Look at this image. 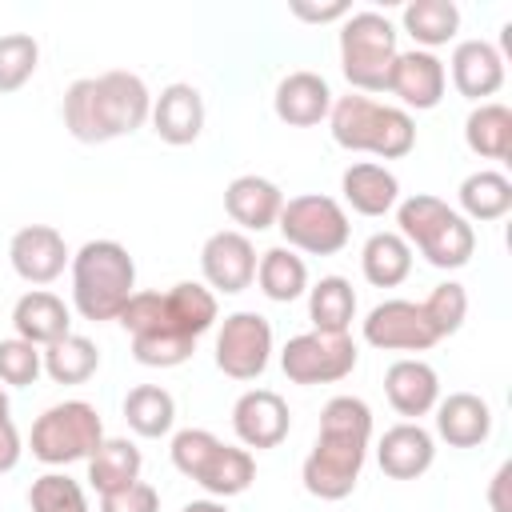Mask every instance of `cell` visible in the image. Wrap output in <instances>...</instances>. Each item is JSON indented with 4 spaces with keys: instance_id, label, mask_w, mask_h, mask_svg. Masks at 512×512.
<instances>
[{
    "instance_id": "20",
    "label": "cell",
    "mask_w": 512,
    "mask_h": 512,
    "mask_svg": "<svg viewBox=\"0 0 512 512\" xmlns=\"http://www.w3.org/2000/svg\"><path fill=\"white\" fill-rule=\"evenodd\" d=\"M384 396H388V404H392L404 420H420V416H428V412L436 408V400H440V376H436V368H432L428 360H420V356H400V360H392L388 372H384Z\"/></svg>"
},
{
    "instance_id": "17",
    "label": "cell",
    "mask_w": 512,
    "mask_h": 512,
    "mask_svg": "<svg viewBox=\"0 0 512 512\" xmlns=\"http://www.w3.org/2000/svg\"><path fill=\"white\" fill-rule=\"evenodd\" d=\"M432 460H436V436L420 420H400L384 428L376 444V464L388 480H416L432 468Z\"/></svg>"
},
{
    "instance_id": "11",
    "label": "cell",
    "mask_w": 512,
    "mask_h": 512,
    "mask_svg": "<svg viewBox=\"0 0 512 512\" xmlns=\"http://www.w3.org/2000/svg\"><path fill=\"white\" fill-rule=\"evenodd\" d=\"M272 360V324L260 312H232L216 332V368L228 380H260Z\"/></svg>"
},
{
    "instance_id": "39",
    "label": "cell",
    "mask_w": 512,
    "mask_h": 512,
    "mask_svg": "<svg viewBox=\"0 0 512 512\" xmlns=\"http://www.w3.org/2000/svg\"><path fill=\"white\" fill-rule=\"evenodd\" d=\"M44 372V352L20 336L0 340V384L8 388H28Z\"/></svg>"
},
{
    "instance_id": "44",
    "label": "cell",
    "mask_w": 512,
    "mask_h": 512,
    "mask_svg": "<svg viewBox=\"0 0 512 512\" xmlns=\"http://www.w3.org/2000/svg\"><path fill=\"white\" fill-rule=\"evenodd\" d=\"M508 484H512V464L504 460L496 468V476L488 480V508L492 512H512V500H508Z\"/></svg>"
},
{
    "instance_id": "15",
    "label": "cell",
    "mask_w": 512,
    "mask_h": 512,
    "mask_svg": "<svg viewBox=\"0 0 512 512\" xmlns=\"http://www.w3.org/2000/svg\"><path fill=\"white\" fill-rule=\"evenodd\" d=\"M232 432L244 448H276L284 444V436L292 432V412L288 400L272 388H248L236 404H232Z\"/></svg>"
},
{
    "instance_id": "38",
    "label": "cell",
    "mask_w": 512,
    "mask_h": 512,
    "mask_svg": "<svg viewBox=\"0 0 512 512\" xmlns=\"http://www.w3.org/2000/svg\"><path fill=\"white\" fill-rule=\"evenodd\" d=\"M420 308H424L432 332L444 340V336H456V332L464 328V320H468V292H464V284L444 280V284H436V288L420 300Z\"/></svg>"
},
{
    "instance_id": "30",
    "label": "cell",
    "mask_w": 512,
    "mask_h": 512,
    "mask_svg": "<svg viewBox=\"0 0 512 512\" xmlns=\"http://www.w3.org/2000/svg\"><path fill=\"white\" fill-rule=\"evenodd\" d=\"M464 144L484 160L512 156V108L500 100H484L464 120Z\"/></svg>"
},
{
    "instance_id": "46",
    "label": "cell",
    "mask_w": 512,
    "mask_h": 512,
    "mask_svg": "<svg viewBox=\"0 0 512 512\" xmlns=\"http://www.w3.org/2000/svg\"><path fill=\"white\" fill-rule=\"evenodd\" d=\"M0 420H8V392H4V384H0Z\"/></svg>"
},
{
    "instance_id": "23",
    "label": "cell",
    "mask_w": 512,
    "mask_h": 512,
    "mask_svg": "<svg viewBox=\"0 0 512 512\" xmlns=\"http://www.w3.org/2000/svg\"><path fill=\"white\" fill-rule=\"evenodd\" d=\"M436 436L448 448H480L492 436V408L476 392H448L436 400Z\"/></svg>"
},
{
    "instance_id": "28",
    "label": "cell",
    "mask_w": 512,
    "mask_h": 512,
    "mask_svg": "<svg viewBox=\"0 0 512 512\" xmlns=\"http://www.w3.org/2000/svg\"><path fill=\"white\" fill-rule=\"evenodd\" d=\"M360 272L372 288H396L412 272V248L400 232H372L360 248Z\"/></svg>"
},
{
    "instance_id": "29",
    "label": "cell",
    "mask_w": 512,
    "mask_h": 512,
    "mask_svg": "<svg viewBox=\"0 0 512 512\" xmlns=\"http://www.w3.org/2000/svg\"><path fill=\"white\" fill-rule=\"evenodd\" d=\"M308 320L312 332H328V336H348L352 320H356V292L344 276H320L308 288Z\"/></svg>"
},
{
    "instance_id": "7",
    "label": "cell",
    "mask_w": 512,
    "mask_h": 512,
    "mask_svg": "<svg viewBox=\"0 0 512 512\" xmlns=\"http://www.w3.org/2000/svg\"><path fill=\"white\" fill-rule=\"evenodd\" d=\"M396 36H400L396 24L372 8L348 12L340 20V72L360 96L388 92V72L400 52Z\"/></svg>"
},
{
    "instance_id": "25",
    "label": "cell",
    "mask_w": 512,
    "mask_h": 512,
    "mask_svg": "<svg viewBox=\"0 0 512 512\" xmlns=\"http://www.w3.org/2000/svg\"><path fill=\"white\" fill-rule=\"evenodd\" d=\"M340 192H344V204L360 216H384L400 204V180L392 168L376 164V160H356L344 168L340 176Z\"/></svg>"
},
{
    "instance_id": "34",
    "label": "cell",
    "mask_w": 512,
    "mask_h": 512,
    "mask_svg": "<svg viewBox=\"0 0 512 512\" xmlns=\"http://www.w3.org/2000/svg\"><path fill=\"white\" fill-rule=\"evenodd\" d=\"M164 300H168L172 324H176L184 336H192V340H200V336L216 324V316H220L216 292H212L208 284H200V280H180V284H172V288L164 292Z\"/></svg>"
},
{
    "instance_id": "32",
    "label": "cell",
    "mask_w": 512,
    "mask_h": 512,
    "mask_svg": "<svg viewBox=\"0 0 512 512\" xmlns=\"http://www.w3.org/2000/svg\"><path fill=\"white\" fill-rule=\"evenodd\" d=\"M256 284H260V292L268 300L292 304V300H300L308 292V264L292 248L276 244V248L260 252V260H256Z\"/></svg>"
},
{
    "instance_id": "6",
    "label": "cell",
    "mask_w": 512,
    "mask_h": 512,
    "mask_svg": "<svg viewBox=\"0 0 512 512\" xmlns=\"http://www.w3.org/2000/svg\"><path fill=\"white\" fill-rule=\"evenodd\" d=\"M172 464L180 476L196 480L212 500H228L252 488L256 480V460L248 448L224 444L208 428H180L172 436Z\"/></svg>"
},
{
    "instance_id": "14",
    "label": "cell",
    "mask_w": 512,
    "mask_h": 512,
    "mask_svg": "<svg viewBox=\"0 0 512 512\" xmlns=\"http://www.w3.org/2000/svg\"><path fill=\"white\" fill-rule=\"evenodd\" d=\"M8 260H12V272L24 284L44 288L56 276H64V268L72 264V252H68L60 228H52V224H24L8 240Z\"/></svg>"
},
{
    "instance_id": "16",
    "label": "cell",
    "mask_w": 512,
    "mask_h": 512,
    "mask_svg": "<svg viewBox=\"0 0 512 512\" xmlns=\"http://www.w3.org/2000/svg\"><path fill=\"white\" fill-rule=\"evenodd\" d=\"M444 88H448V72H444V60L436 52H424V48H408V52H396L392 60V72H388V92L408 108L416 112H428L444 100Z\"/></svg>"
},
{
    "instance_id": "43",
    "label": "cell",
    "mask_w": 512,
    "mask_h": 512,
    "mask_svg": "<svg viewBox=\"0 0 512 512\" xmlns=\"http://www.w3.org/2000/svg\"><path fill=\"white\" fill-rule=\"evenodd\" d=\"M20 456H24V440H20V432L8 416V420H0V476L12 472L20 464Z\"/></svg>"
},
{
    "instance_id": "22",
    "label": "cell",
    "mask_w": 512,
    "mask_h": 512,
    "mask_svg": "<svg viewBox=\"0 0 512 512\" xmlns=\"http://www.w3.org/2000/svg\"><path fill=\"white\" fill-rule=\"evenodd\" d=\"M280 208H284V192H280V184L268 180V176L244 172V176H236V180L224 188V212L240 224V232L276 228Z\"/></svg>"
},
{
    "instance_id": "40",
    "label": "cell",
    "mask_w": 512,
    "mask_h": 512,
    "mask_svg": "<svg viewBox=\"0 0 512 512\" xmlns=\"http://www.w3.org/2000/svg\"><path fill=\"white\" fill-rule=\"evenodd\" d=\"M196 352V340H180V336H136L132 340V356L144 368H176Z\"/></svg>"
},
{
    "instance_id": "13",
    "label": "cell",
    "mask_w": 512,
    "mask_h": 512,
    "mask_svg": "<svg viewBox=\"0 0 512 512\" xmlns=\"http://www.w3.org/2000/svg\"><path fill=\"white\" fill-rule=\"evenodd\" d=\"M200 276L212 292L236 296L256 280V248L248 232L240 228H220L204 240L200 248Z\"/></svg>"
},
{
    "instance_id": "12",
    "label": "cell",
    "mask_w": 512,
    "mask_h": 512,
    "mask_svg": "<svg viewBox=\"0 0 512 512\" xmlns=\"http://www.w3.org/2000/svg\"><path fill=\"white\" fill-rule=\"evenodd\" d=\"M360 336H364V344H372L380 352H428L432 344H440V336L432 332V324L416 300H380L364 316Z\"/></svg>"
},
{
    "instance_id": "18",
    "label": "cell",
    "mask_w": 512,
    "mask_h": 512,
    "mask_svg": "<svg viewBox=\"0 0 512 512\" xmlns=\"http://www.w3.org/2000/svg\"><path fill=\"white\" fill-rule=\"evenodd\" d=\"M444 72H452V88L476 104H484L488 96H496L504 88V56L496 44L488 40H456L452 60L444 64Z\"/></svg>"
},
{
    "instance_id": "41",
    "label": "cell",
    "mask_w": 512,
    "mask_h": 512,
    "mask_svg": "<svg viewBox=\"0 0 512 512\" xmlns=\"http://www.w3.org/2000/svg\"><path fill=\"white\" fill-rule=\"evenodd\" d=\"M100 512H160V492L144 480H132L128 488L100 496Z\"/></svg>"
},
{
    "instance_id": "9",
    "label": "cell",
    "mask_w": 512,
    "mask_h": 512,
    "mask_svg": "<svg viewBox=\"0 0 512 512\" xmlns=\"http://www.w3.org/2000/svg\"><path fill=\"white\" fill-rule=\"evenodd\" d=\"M276 228L284 236V248L308 252V256H336L352 236L344 204L324 192H304L284 200Z\"/></svg>"
},
{
    "instance_id": "3",
    "label": "cell",
    "mask_w": 512,
    "mask_h": 512,
    "mask_svg": "<svg viewBox=\"0 0 512 512\" xmlns=\"http://www.w3.org/2000/svg\"><path fill=\"white\" fill-rule=\"evenodd\" d=\"M72 308L84 320H116L136 292V260L120 240H88L72 252Z\"/></svg>"
},
{
    "instance_id": "2",
    "label": "cell",
    "mask_w": 512,
    "mask_h": 512,
    "mask_svg": "<svg viewBox=\"0 0 512 512\" xmlns=\"http://www.w3.org/2000/svg\"><path fill=\"white\" fill-rule=\"evenodd\" d=\"M64 128L80 144H108L132 136L152 116V92L136 72L112 68L100 76H80L64 92Z\"/></svg>"
},
{
    "instance_id": "1",
    "label": "cell",
    "mask_w": 512,
    "mask_h": 512,
    "mask_svg": "<svg viewBox=\"0 0 512 512\" xmlns=\"http://www.w3.org/2000/svg\"><path fill=\"white\" fill-rule=\"evenodd\" d=\"M368 444H372V408L360 396H332L320 412L316 444L300 468L304 492L316 500L352 496L368 460Z\"/></svg>"
},
{
    "instance_id": "42",
    "label": "cell",
    "mask_w": 512,
    "mask_h": 512,
    "mask_svg": "<svg viewBox=\"0 0 512 512\" xmlns=\"http://www.w3.org/2000/svg\"><path fill=\"white\" fill-rule=\"evenodd\" d=\"M352 12V4L336 0V4H304V0H292V16L296 20H308V24H328V20H344Z\"/></svg>"
},
{
    "instance_id": "35",
    "label": "cell",
    "mask_w": 512,
    "mask_h": 512,
    "mask_svg": "<svg viewBox=\"0 0 512 512\" xmlns=\"http://www.w3.org/2000/svg\"><path fill=\"white\" fill-rule=\"evenodd\" d=\"M40 352H44V372H48V380H56V384H84V380H92L96 368H100V348H96V340H88V336H80V332H68L64 340H56V344H48V348H40Z\"/></svg>"
},
{
    "instance_id": "19",
    "label": "cell",
    "mask_w": 512,
    "mask_h": 512,
    "mask_svg": "<svg viewBox=\"0 0 512 512\" xmlns=\"http://www.w3.org/2000/svg\"><path fill=\"white\" fill-rule=\"evenodd\" d=\"M148 120H152V132L172 148H184V144L200 140V132H204V96H200V88L184 84V80L160 88V96L152 100Z\"/></svg>"
},
{
    "instance_id": "10",
    "label": "cell",
    "mask_w": 512,
    "mask_h": 512,
    "mask_svg": "<svg viewBox=\"0 0 512 512\" xmlns=\"http://www.w3.org/2000/svg\"><path fill=\"white\" fill-rule=\"evenodd\" d=\"M360 360V348L352 336H328V332H300L280 348V368L292 384H336L352 376Z\"/></svg>"
},
{
    "instance_id": "8",
    "label": "cell",
    "mask_w": 512,
    "mask_h": 512,
    "mask_svg": "<svg viewBox=\"0 0 512 512\" xmlns=\"http://www.w3.org/2000/svg\"><path fill=\"white\" fill-rule=\"evenodd\" d=\"M100 440H104V420L88 400H60V404L44 408L28 432L32 456L48 468L88 460L100 448Z\"/></svg>"
},
{
    "instance_id": "45",
    "label": "cell",
    "mask_w": 512,
    "mask_h": 512,
    "mask_svg": "<svg viewBox=\"0 0 512 512\" xmlns=\"http://www.w3.org/2000/svg\"><path fill=\"white\" fill-rule=\"evenodd\" d=\"M180 512H228V504H224V500H212V496H208V500H188V504H184Z\"/></svg>"
},
{
    "instance_id": "21",
    "label": "cell",
    "mask_w": 512,
    "mask_h": 512,
    "mask_svg": "<svg viewBox=\"0 0 512 512\" xmlns=\"http://www.w3.org/2000/svg\"><path fill=\"white\" fill-rule=\"evenodd\" d=\"M332 100H336V96H332L328 80H324L320 72H312V68L288 72V76L276 84V92H272L276 116H280L284 124H292V128H312V124L328 120Z\"/></svg>"
},
{
    "instance_id": "4",
    "label": "cell",
    "mask_w": 512,
    "mask_h": 512,
    "mask_svg": "<svg viewBox=\"0 0 512 512\" xmlns=\"http://www.w3.org/2000/svg\"><path fill=\"white\" fill-rule=\"evenodd\" d=\"M328 132L340 148L368 152L376 160H400L416 148V120L404 108L380 104V100L360 96V92H348V96L332 100Z\"/></svg>"
},
{
    "instance_id": "26",
    "label": "cell",
    "mask_w": 512,
    "mask_h": 512,
    "mask_svg": "<svg viewBox=\"0 0 512 512\" xmlns=\"http://www.w3.org/2000/svg\"><path fill=\"white\" fill-rule=\"evenodd\" d=\"M456 196H460V216L472 224H492V220H500V216H508L512 212V180L504 176V172H496V168H480V172H468L464 180H460V188H456Z\"/></svg>"
},
{
    "instance_id": "24",
    "label": "cell",
    "mask_w": 512,
    "mask_h": 512,
    "mask_svg": "<svg viewBox=\"0 0 512 512\" xmlns=\"http://www.w3.org/2000/svg\"><path fill=\"white\" fill-rule=\"evenodd\" d=\"M12 328H16L20 340H28L36 348H48V344H56L72 332V308L56 292L32 288L12 304Z\"/></svg>"
},
{
    "instance_id": "5",
    "label": "cell",
    "mask_w": 512,
    "mask_h": 512,
    "mask_svg": "<svg viewBox=\"0 0 512 512\" xmlns=\"http://www.w3.org/2000/svg\"><path fill=\"white\" fill-rule=\"evenodd\" d=\"M396 232L416 248L432 268H464L476 252V228L440 196L412 192L396 204Z\"/></svg>"
},
{
    "instance_id": "33",
    "label": "cell",
    "mask_w": 512,
    "mask_h": 512,
    "mask_svg": "<svg viewBox=\"0 0 512 512\" xmlns=\"http://www.w3.org/2000/svg\"><path fill=\"white\" fill-rule=\"evenodd\" d=\"M124 420L136 436L144 440H160L172 432L176 424V400L168 388L160 384H136L128 396H124Z\"/></svg>"
},
{
    "instance_id": "37",
    "label": "cell",
    "mask_w": 512,
    "mask_h": 512,
    "mask_svg": "<svg viewBox=\"0 0 512 512\" xmlns=\"http://www.w3.org/2000/svg\"><path fill=\"white\" fill-rule=\"evenodd\" d=\"M28 508L32 512H88L84 484L72 480L68 472H44L28 488Z\"/></svg>"
},
{
    "instance_id": "27",
    "label": "cell",
    "mask_w": 512,
    "mask_h": 512,
    "mask_svg": "<svg viewBox=\"0 0 512 512\" xmlns=\"http://www.w3.org/2000/svg\"><path fill=\"white\" fill-rule=\"evenodd\" d=\"M140 468H144V456L128 436H104L100 448L88 456V484L100 496H108V492L140 480Z\"/></svg>"
},
{
    "instance_id": "31",
    "label": "cell",
    "mask_w": 512,
    "mask_h": 512,
    "mask_svg": "<svg viewBox=\"0 0 512 512\" xmlns=\"http://www.w3.org/2000/svg\"><path fill=\"white\" fill-rule=\"evenodd\" d=\"M400 24L416 40V48L432 52V48L456 40L460 8H456V0H408L404 12H400Z\"/></svg>"
},
{
    "instance_id": "36",
    "label": "cell",
    "mask_w": 512,
    "mask_h": 512,
    "mask_svg": "<svg viewBox=\"0 0 512 512\" xmlns=\"http://www.w3.org/2000/svg\"><path fill=\"white\" fill-rule=\"evenodd\" d=\"M40 68V44L28 32L0 36V92H20Z\"/></svg>"
}]
</instances>
